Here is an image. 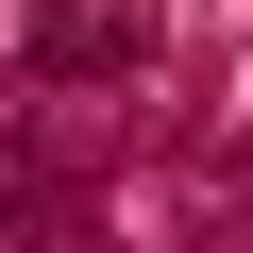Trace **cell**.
I'll list each match as a JSON object with an SVG mask.
<instances>
[{
	"mask_svg": "<svg viewBox=\"0 0 253 253\" xmlns=\"http://www.w3.org/2000/svg\"><path fill=\"white\" fill-rule=\"evenodd\" d=\"M169 253H253V118L169 152Z\"/></svg>",
	"mask_w": 253,
	"mask_h": 253,
	"instance_id": "obj_3",
	"label": "cell"
},
{
	"mask_svg": "<svg viewBox=\"0 0 253 253\" xmlns=\"http://www.w3.org/2000/svg\"><path fill=\"white\" fill-rule=\"evenodd\" d=\"M17 68L68 84V101L169 118V0H17Z\"/></svg>",
	"mask_w": 253,
	"mask_h": 253,
	"instance_id": "obj_1",
	"label": "cell"
},
{
	"mask_svg": "<svg viewBox=\"0 0 253 253\" xmlns=\"http://www.w3.org/2000/svg\"><path fill=\"white\" fill-rule=\"evenodd\" d=\"M0 253H118V203L51 135H0Z\"/></svg>",
	"mask_w": 253,
	"mask_h": 253,
	"instance_id": "obj_2",
	"label": "cell"
}]
</instances>
